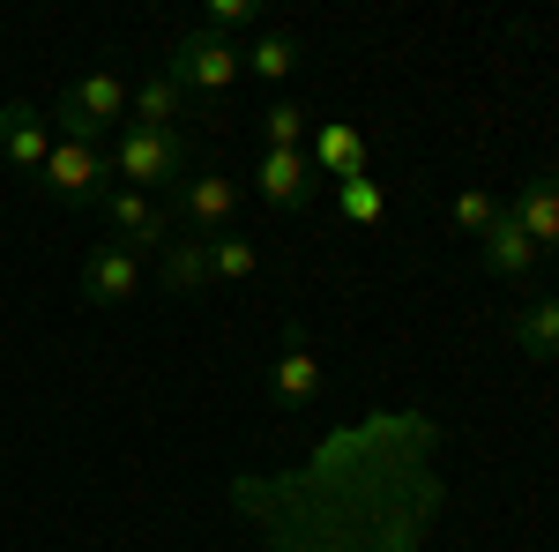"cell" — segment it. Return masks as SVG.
Returning <instances> with one entry per match:
<instances>
[{
	"mask_svg": "<svg viewBox=\"0 0 559 552\" xmlns=\"http://www.w3.org/2000/svg\"><path fill=\"white\" fill-rule=\"evenodd\" d=\"M471 247H477V269H485V277H500V284H515V277L537 269V247H530V232H522L508 210H500V224H492L485 239H471Z\"/></svg>",
	"mask_w": 559,
	"mask_h": 552,
	"instance_id": "cell-12",
	"label": "cell"
},
{
	"mask_svg": "<svg viewBox=\"0 0 559 552\" xmlns=\"http://www.w3.org/2000/svg\"><path fill=\"white\" fill-rule=\"evenodd\" d=\"M157 284L173 298H194V292H210L216 277H210V239H187L179 232L173 247H157Z\"/></svg>",
	"mask_w": 559,
	"mask_h": 552,
	"instance_id": "cell-13",
	"label": "cell"
},
{
	"mask_svg": "<svg viewBox=\"0 0 559 552\" xmlns=\"http://www.w3.org/2000/svg\"><path fill=\"white\" fill-rule=\"evenodd\" d=\"M112 187H134V195H165L194 172V142L187 128H128L112 150Z\"/></svg>",
	"mask_w": 559,
	"mask_h": 552,
	"instance_id": "cell-1",
	"label": "cell"
},
{
	"mask_svg": "<svg viewBox=\"0 0 559 552\" xmlns=\"http://www.w3.org/2000/svg\"><path fill=\"white\" fill-rule=\"evenodd\" d=\"M306 134H313V113L292 105V97H276V105L261 113V142H269V150H306Z\"/></svg>",
	"mask_w": 559,
	"mask_h": 552,
	"instance_id": "cell-18",
	"label": "cell"
},
{
	"mask_svg": "<svg viewBox=\"0 0 559 552\" xmlns=\"http://www.w3.org/2000/svg\"><path fill=\"white\" fill-rule=\"evenodd\" d=\"M261 23V0H210V31L231 38V31H254Z\"/></svg>",
	"mask_w": 559,
	"mask_h": 552,
	"instance_id": "cell-22",
	"label": "cell"
},
{
	"mask_svg": "<svg viewBox=\"0 0 559 552\" xmlns=\"http://www.w3.org/2000/svg\"><path fill=\"white\" fill-rule=\"evenodd\" d=\"M254 269H261L254 239H231V232H224V239H210V277H216V284H247Z\"/></svg>",
	"mask_w": 559,
	"mask_h": 552,
	"instance_id": "cell-21",
	"label": "cell"
},
{
	"mask_svg": "<svg viewBox=\"0 0 559 552\" xmlns=\"http://www.w3.org/2000/svg\"><path fill=\"white\" fill-rule=\"evenodd\" d=\"M97 216L112 224V247H128V255H157V247H173V202H157V195H134V187H105V202Z\"/></svg>",
	"mask_w": 559,
	"mask_h": 552,
	"instance_id": "cell-5",
	"label": "cell"
},
{
	"mask_svg": "<svg viewBox=\"0 0 559 552\" xmlns=\"http://www.w3.org/2000/svg\"><path fill=\"white\" fill-rule=\"evenodd\" d=\"M239 52H247V75H261V83H292V68L306 60L292 31H261V38L239 45Z\"/></svg>",
	"mask_w": 559,
	"mask_h": 552,
	"instance_id": "cell-16",
	"label": "cell"
},
{
	"mask_svg": "<svg viewBox=\"0 0 559 552\" xmlns=\"http://www.w3.org/2000/svg\"><path fill=\"white\" fill-rule=\"evenodd\" d=\"M38 187L52 202H105V187H112V157L97 150V142H60L52 134V157H45Z\"/></svg>",
	"mask_w": 559,
	"mask_h": 552,
	"instance_id": "cell-6",
	"label": "cell"
},
{
	"mask_svg": "<svg viewBox=\"0 0 559 552\" xmlns=\"http://www.w3.org/2000/svg\"><path fill=\"white\" fill-rule=\"evenodd\" d=\"M313 150H321L313 165L329 172V179H358V172H366V142H358V128H344V120H329V128L313 134Z\"/></svg>",
	"mask_w": 559,
	"mask_h": 552,
	"instance_id": "cell-17",
	"label": "cell"
},
{
	"mask_svg": "<svg viewBox=\"0 0 559 552\" xmlns=\"http://www.w3.org/2000/svg\"><path fill=\"white\" fill-rule=\"evenodd\" d=\"M165 75H173L179 90H202V97H216V90H231L239 75H247V52L231 38H216L210 23L202 31H179L173 60H165Z\"/></svg>",
	"mask_w": 559,
	"mask_h": 552,
	"instance_id": "cell-4",
	"label": "cell"
},
{
	"mask_svg": "<svg viewBox=\"0 0 559 552\" xmlns=\"http://www.w3.org/2000/svg\"><path fill=\"white\" fill-rule=\"evenodd\" d=\"M128 75H112V68H97V75H83V83L60 90V113H52V128H60V142H97V134H112L120 120H128Z\"/></svg>",
	"mask_w": 559,
	"mask_h": 552,
	"instance_id": "cell-2",
	"label": "cell"
},
{
	"mask_svg": "<svg viewBox=\"0 0 559 552\" xmlns=\"http://www.w3.org/2000/svg\"><path fill=\"white\" fill-rule=\"evenodd\" d=\"M179 120H187V90H179L165 68L128 90V128H179Z\"/></svg>",
	"mask_w": 559,
	"mask_h": 552,
	"instance_id": "cell-14",
	"label": "cell"
},
{
	"mask_svg": "<svg viewBox=\"0 0 559 552\" xmlns=\"http://www.w3.org/2000/svg\"><path fill=\"white\" fill-rule=\"evenodd\" d=\"M173 195H179L173 224L187 232V239H224V232H231V216H239V179H231V172H216V165H194Z\"/></svg>",
	"mask_w": 559,
	"mask_h": 552,
	"instance_id": "cell-3",
	"label": "cell"
},
{
	"mask_svg": "<svg viewBox=\"0 0 559 552\" xmlns=\"http://www.w3.org/2000/svg\"><path fill=\"white\" fill-rule=\"evenodd\" d=\"M269 396H276V411H292V419H306V411L321 403V359H313L306 321H284V359H276V374H269Z\"/></svg>",
	"mask_w": 559,
	"mask_h": 552,
	"instance_id": "cell-7",
	"label": "cell"
},
{
	"mask_svg": "<svg viewBox=\"0 0 559 552\" xmlns=\"http://www.w3.org/2000/svg\"><path fill=\"white\" fill-rule=\"evenodd\" d=\"M522 359H559V298H530L515 321H508Z\"/></svg>",
	"mask_w": 559,
	"mask_h": 552,
	"instance_id": "cell-15",
	"label": "cell"
},
{
	"mask_svg": "<svg viewBox=\"0 0 559 552\" xmlns=\"http://www.w3.org/2000/svg\"><path fill=\"white\" fill-rule=\"evenodd\" d=\"M336 210H344L350 224H381V216H388L381 179H366V172H358V179H336Z\"/></svg>",
	"mask_w": 559,
	"mask_h": 552,
	"instance_id": "cell-20",
	"label": "cell"
},
{
	"mask_svg": "<svg viewBox=\"0 0 559 552\" xmlns=\"http://www.w3.org/2000/svg\"><path fill=\"white\" fill-rule=\"evenodd\" d=\"M142 292V255H128V247H97V255L83 261V298L90 306H128V298Z\"/></svg>",
	"mask_w": 559,
	"mask_h": 552,
	"instance_id": "cell-11",
	"label": "cell"
},
{
	"mask_svg": "<svg viewBox=\"0 0 559 552\" xmlns=\"http://www.w3.org/2000/svg\"><path fill=\"white\" fill-rule=\"evenodd\" d=\"M500 210H508V202H492V195H485V187H463V195H455V202H448V224H455V232H463V239H485V232H492V224H500Z\"/></svg>",
	"mask_w": 559,
	"mask_h": 552,
	"instance_id": "cell-19",
	"label": "cell"
},
{
	"mask_svg": "<svg viewBox=\"0 0 559 552\" xmlns=\"http://www.w3.org/2000/svg\"><path fill=\"white\" fill-rule=\"evenodd\" d=\"M254 195L269 202V210H306V202L321 195V172H313V157H306V150H261Z\"/></svg>",
	"mask_w": 559,
	"mask_h": 552,
	"instance_id": "cell-8",
	"label": "cell"
},
{
	"mask_svg": "<svg viewBox=\"0 0 559 552\" xmlns=\"http://www.w3.org/2000/svg\"><path fill=\"white\" fill-rule=\"evenodd\" d=\"M45 157H52V120H45L38 105L8 97V105H0V165H8V172H31V179H38Z\"/></svg>",
	"mask_w": 559,
	"mask_h": 552,
	"instance_id": "cell-9",
	"label": "cell"
},
{
	"mask_svg": "<svg viewBox=\"0 0 559 552\" xmlns=\"http://www.w3.org/2000/svg\"><path fill=\"white\" fill-rule=\"evenodd\" d=\"M508 216L530 232V247H537V255H559V165L537 172V179H522V195L508 202Z\"/></svg>",
	"mask_w": 559,
	"mask_h": 552,
	"instance_id": "cell-10",
	"label": "cell"
}]
</instances>
